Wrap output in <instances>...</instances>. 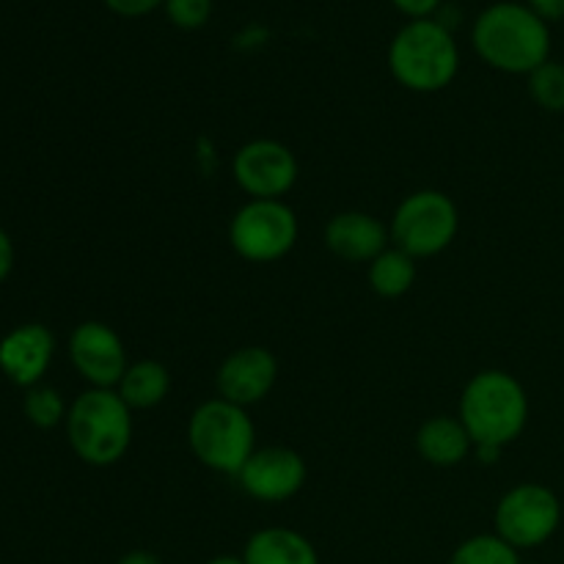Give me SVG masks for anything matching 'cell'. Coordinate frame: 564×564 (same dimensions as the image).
Returning <instances> with one entry per match:
<instances>
[{
    "instance_id": "obj_1",
    "label": "cell",
    "mask_w": 564,
    "mask_h": 564,
    "mask_svg": "<svg viewBox=\"0 0 564 564\" xmlns=\"http://www.w3.org/2000/svg\"><path fill=\"white\" fill-rule=\"evenodd\" d=\"M474 50L494 69L507 75H532L551 61L549 22L521 3H496L477 17Z\"/></svg>"
},
{
    "instance_id": "obj_2",
    "label": "cell",
    "mask_w": 564,
    "mask_h": 564,
    "mask_svg": "<svg viewBox=\"0 0 564 564\" xmlns=\"http://www.w3.org/2000/svg\"><path fill=\"white\" fill-rule=\"evenodd\" d=\"M457 419L477 446L505 452L529 424V394L516 375L505 369H482L466 383Z\"/></svg>"
},
{
    "instance_id": "obj_3",
    "label": "cell",
    "mask_w": 564,
    "mask_h": 564,
    "mask_svg": "<svg viewBox=\"0 0 564 564\" xmlns=\"http://www.w3.org/2000/svg\"><path fill=\"white\" fill-rule=\"evenodd\" d=\"M66 438L86 466H116L130 452L132 411L116 389H88L66 413Z\"/></svg>"
},
{
    "instance_id": "obj_4",
    "label": "cell",
    "mask_w": 564,
    "mask_h": 564,
    "mask_svg": "<svg viewBox=\"0 0 564 564\" xmlns=\"http://www.w3.org/2000/svg\"><path fill=\"white\" fill-rule=\"evenodd\" d=\"M389 69L408 91H444L460 72V50L444 22L413 20L391 42Z\"/></svg>"
},
{
    "instance_id": "obj_5",
    "label": "cell",
    "mask_w": 564,
    "mask_h": 564,
    "mask_svg": "<svg viewBox=\"0 0 564 564\" xmlns=\"http://www.w3.org/2000/svg\"><path fill=\"white\" fill-rule=\"evenodd\" d=\"M187 446L204 468L237 477L257 452V427L248 408L213 397L187 419Z\"/></svg>"
},
{
    "instance_id": "obj_6",
    "label": "cell",
    "mask_w": 564,
    "mask_h": 564,
    "mask_svg": "<svg viewBox=\"0 0 564 564\" xmlns=\"http://www.w3.org/2000/svg\"><path fill=\"white\" fill-rule=\"evenodd\" d=\"M391 242L413 259L444 253L460 231V209L444 191L408 193L391 215Z\"/></svg>"
},
{
    "instance_id": "obj_7",
    "label": "cell",
    "mask_w": 564,
    "mask_h": 564,
    "mask_svg": "<svg viewBox=\"0 0 564 564\" xmlns=\"http://www.w3.org/2000/svg\"><path fill=\"white\" fill-rule=\"evenodd\" d=\"M301 224L284 198H248L229 220V246L240 259L273 264L290 257Z\"/></svg>"
},
{
    "instance_id": "obj_8",
    "label": "cell",
    "mask_w": 564,
    "mask_h": 564,
    "mask_svg": "<svg viewBox=\"0 0 564 564\" xmlns=\"http://www.w3.org/2000/svg\"><path fill=\"white\" fill-rule=\"evenodd\" d=\"M562 527V501L549 485L518 482L494 510V532L516 551H532L549 543Z\"/></svg>"
},
{
    "instance_id": "obj_9",
    "label": "cell",
    "mask_w": 564,
    "mask_h": 564,
    "mask_svg": "<svg viewBox=\"0 0 564 564\" xmlns=\"http://www.w3.org/2000/svg\"><path fill=\"white\" fill-rule=\"evenodd\" d=\"M231 180L248 198H284L297 182V158L286 143L257 138L235 152Z\"/></svg>"
},
{
    "instance_id": "obj_10",
    "label": "cell",
    "mask_w": 564,
    "mask_h": 564,
    "mask_svg": "<svg viewBox=\"0 0 564 564\" xmlns=\"http://www.w3.org/2000/svg\"><path fill=\"white\" fill-rule=\"evenodd\" d=\"M308 479L306 460L290 446H262L248 457L237 482L259 505H284L295 499Z\"/></svg>"
},
{
    "instance_id": "obj_11",
    "label": "cell",
    "mask_w": 564,
    "mask_h": 564,
    "mask_svg": "<svg viewBox=\"0 0 564 564\" xmlns=\"http://www.w3.org/2000/svg\"><path fill=\"white\" fill-rule=\"evenodd\" d=\"M69 361L91 389H116L130 367L121 336L99 319H86L72 330Z\"/></svg>"
},
{
    "instance_id": "obj_12",
    "label": "cell",
    "mask_w": 564,
    "mask_h": 564,
    "mask_svg": "<svg viewBox=\"0 0 564 564\" xmlns=\"http://www.w3.org/2000/svg\"><path fill=\"white\" fill-rule=\"evenodd\" d=\"M279 380V358L259 345H246L231 350L215 372L218 397L240 408H251L268 400Z\"/></svg>"
},
{
    "instance_id": "obj_13",
    "label": "cell",
    "mask_w": 564,
    "mask_h": 564,
    "mask_svg": "<svg viewBox=\"0 0 564 564\" xmlns=\"http://www.w3.org/2000/svg\"><path fill=\"white\" fill-rule=\"evenodd\" d=\"M55 356V336L47 325L25 323L0 339V372L20 389L42 383Z\"/></svg>"
},
{
    "instance_id": "obj_14",
    "label": "cell",
    "mask_w": 564,
    "mask_h": 564,
    "mask_svg": "<svg viewBox=\"0 0 564 564\" xmlns=\"http://www.w3.org/2000/svg\"><path fill=\"white\" fill-rule=\"evenodd\" d=\"M323 240L325 248L341 262L369 264L389 248L391 231L383 220L364 209H345L325 224Z\"/></svg>"
},
{
    "instance_id": "obj_15",
    "label": "cell",
    "mask_w": 564,
    "mask_h": 564,
    "mask_svg": "<svg viewBox=\"0 0 564 564\" xmlns=\"http://www.w3.org/2000/svg\"><path fill=\"white\" fill-rule=\"evenodd\" d=\"M416 452L435 468H455L474 452V441L457 416H430L416 430Z\"/></svg>"
},
{
    "instance_id": "obj_16",
    "label": "cell",
    "mask_w": 564,
    "mask_h": 564,
    "mask_svg": "<svg viewBox=\"0 0 564 564\" xmlns=\"http://www.w3.org/2000/svg\"><path fill=\"white\" fill-rule=\"evenodd\" d=\"M246 564H319L312 540L290 527L259 529L242 549Z\"/></svg>"
},
{
    "instance_id": "obj_17",
    "label": "cell",
    "mask_w": 564,
    "mask_h": 564,
    "mask_svg": "<svg viewBox=\"0 0 564 564\" xmlns=\"http://www.w3.org/2000/svg\"><path fill=\"white\" fill-rule=\"evenodd\" d=\"M116 391L130 405V411H152V408L163 405L165 397H169L171 372L165 364L154 361V358L132 361Z\"/></svg>"
},
{
    "instance_id": "obj_18",
    "label": "cell",
    "mask_w": 564,
    "mask_h": 564,
    "mask_svg": "<svg viewBox=\"0 0 564 564\" xmlns=\"http://www.w3.org/2000/svg\"><path fill=\"white\" fill-rule=\"evenodd\" d=\"M416 259L397 246H389L380 257H375L367 270V281L372 292L386 297V301H397V297L408 295L416 284Z\"/></svg>"
},
{
    "instance_id": "obj_19",
    "label": "cell",
    "mask_w": 564,
    "mask_h": 564,
    "mask_svg": "<svg viewBox=\"0 0 564 564\" xmlns=\"http://www.w3.org/2000/svg\"><path fill=\"white\" fill-rule=\"evenodd\" d=\"M449 564H521V551L505 543L496 532L474 534L452 551Z\"/></svg>"
},
{
    "instance_id": "obj_20",
    "label": "cell",
    "mask_w": 564,
    "mask_h": 564,
    "mask_svg": "<svg viewBox=\"0 0 564 564\" xmlns=\"http://www.w3.org/2000/svg\"><path fill=\"white\" fill-rule=\"evenodd\" d=\"M22 413H25V419L33 427L53 430L66 422L69 408H66L64 397H61L53 386L39 383L33 386V389H28L25 400H22Z\"/></svg>"
},
{
    "instance_id": "obj_21",
    "label": "cell",
    "mask_w": 564,
    "mask_h": 564,
    "mask_svg": "<svg viewBox=\"0 0 564 564\" xmlns=\"http://www.w3.org/2000/svg\"><path fill=\"white\" fill-rule=\"evenodd\" d=\"M529 94L538 108L549 110V113H564V64L545 61L543 66H538L529 75Z\"/></svg>"
},
{
    "instance_id": "obj_22",
    "label": "cell",
    "mask_w": 564,
    "mask_h": 564,
    "mask_svg": "<svg viewBox=\"0 0 564 564\" xmlns=\"http://www.w3.org/2000/svg\"><path fill=\"white\" fill-rule=\"evenodd\" d=\"M165 14L182 31H196L213 17V0H165Z\"/></svg>"
},
{
    "instance_id": "obj_23",
    "label": "cell",
    "mask_w": 564,
    "mask_h": 564,
    "mask_svg": "<svg viewBox=\"0 0 564 564\" xmlns=\"http://www.w3.org/2000/svg\"><path fill=\"white\" fill-rule=\"evenodd\" d=\"M163 3L165 0H105V6L121 17H143Z\"/></svg>"
},
{
    "instance_id": "obj_24",
    "label": "cell",
    "mask_w": 564,
    "mask_h": 564,
    "mask_svg": "<svg viewBox=\"0 0 564 564\" xmlns=\"http://www.w3.org/2000/svg\"><path fill=\"white\" fill-rule=\"evenodd\" d=\"M402 14L413 17V20H430L435 9L441 6V0H391Z\"/></svg>"
},
{
    "instance_id": "obj_25",
    "label": "cell",
    "mask_w": 564,
    "mask_h": 564,
    "mask_svg": "<svg viewBox=\"0 0 564 564\" xmlns=\"http://www.w3.org/2000/svg\"><path fill=\"white\" fill-rule=\"evenodd\" d=\"M14 270V242H11L9 231L0 226V284L11 275Z\"/></svg>"
},
{
    "instance_id": "obj_26",
    "label": "cell",
    "mask_w": 564,
    "mask_h": 564,
    "mask_svg": "<svg viewBox=\"0 0 564 564\" xmlns=\"http://www.w3.org/2000/svg\"><path fill=\"white\" fill-rule=\"evenodd\" d=\"M529 9L543 17L545 22H554L564 17V0H529Z\"/></svg>"
},
{
    "instance_id": "obj_27",
    "label": "cell",
    "mask_w": 564,
    "mask_h": 564,
    "mask_svg": "<svg viewBox=\"0 0 564 564\" xmlns=\"http://www.w3.org/2000/svg\"><path fill=\"white\" fill-rule=\"evenodd\" d=\"M116 564H163L158 560V556L152 554V551H127L124 556H119V562Z\"/></svg>"
},
{
    "instance_id": "obj_28",
    "label": "cell",
    "mask_w": 564,
    "mask_h": 564,
    "mask_svg": "<svg viewBox=\"0 0 564 564\" xmlns=\"http://www.w3.org/2000/svg\"><path fill=\"white\" fill-rule=\"evenodd\" d=\"M204 564H246V560L242 556H235V554H220V556H213L209 562Z\"/></svg>"
}]
</instances>
